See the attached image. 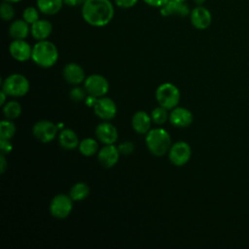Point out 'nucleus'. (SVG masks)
Listing matches in <instances>:
<instances>
[{
	"mask_svg": "<svg viewBox=\"0 0 249 249\" xmlns=\"http://www.w3.org/2000/svg\"><path fill=\"white\" fill-rule=\"evenodd\" d=\"M0 95H1V100H0V105L1 106H3L4 104H5V102H6V97L8 96V94L4 91V90H2L1 92H0Z\"/></svg>",
	"mask_w": 249,
	"mask_h": 249,
	"instance_id": "nucleus-37",
	"label": "nucleus"
},
{
	"mask_svg": "<svg viewBox=\"0 0 249 249\" xmlns=\"http://www.w3.org/2000/svg\"><path fill=\"white\" fill-rule=\"evenodd\" d=\"M82 17L91 26L107 25L114 17V6L110 0H86L82 5Z\"/></svg>",
	"mask_w": 249,
	"mask_h": 249,
	"instance_id": "nucleus-1",
	"label": "nucleus"
},
{
	"mask_svg": "<svg viewBox=\"0 0 249 249\" xmlns=\"http://www.w3.org/2000/svg\"><path fill=\"white\" fill-rule=\"evenodd\" d=\"M16 134V125L15 124L9 120H3L0 123V138L11 139Z\"/></svg>",
	"mask_w": 249,
	"mask_h": 249,
	"instance_id": "nucleus-26",
	"label": "nucleus"
},
{
	"mask_svg": "<svg viewBox=\"0 0 249 249\" xmlns=\"http://www.w3.org/2000/svg\"><path fill=\"white\" fill-rule=\"evenodd\" d=\"M86 92H87L86 89L80 87H74L69 91V96L74 102H81L86 98Z\"/></svg>",
	"mask_w": 249,
	"mask_h": 249,
	"instance_id": "nucleus-30",
	"label": "nucleus"
},
{
	"mask_svg": "<svg viewBox=\"0 0 249 249\" xmlns=\"http://www.w3.org/2000/svg\"><path fill=\"white\" fill-rule=\"evenodd\" d=\"M95 135L97 139L105 144H114L118 139V130L110 123H101L95 128Z\"/></svg>",
	"mask_w": 249,
	"mask_h": 249,
	"instance_id": "nucleus-14",
	"label": "nucleus"
},
{
	"mask_svg": "<svg viewBox=\"0 0 249 249\" xmlns=\"http://www.w3.org/2000/svg\"><path fill=\"white\" fill-rule=\"evenodd\" d=\"M151 118H152V121L157 124H164L167 121V119L169 118V116L167 114V109H165L161 106L154 108L151 113Z\"/></svg>",
	"mask_w": 249,
	"mask_h": 249,
	"instance_id": "nucleus-27",
	"label": "nucleus"
},
{
	"mask_svg": "<svg viewBox=\"0 0 249 249\" xmlns=\"http://www.w3.org/2000/svg\"><path fill=\"white\" fill-rule=\"evenodd\" d=\"M32 60L43 68L53 66L58 59V51L55 45L48 40L38 41L32 47Z\"/></svg>",
	"mask_w": 249,
	"mask_h": 249,
	"instance_id": "nucleus-2",
	"label": "nucleus"
},
{
	"mask_svg": "<svg viewBox=\"0 0 249 249\" xmlns=\"http://www.w3.org/2000/svg\"><path fill=\"white\" fill-rule=\"evenodd\" d=\"M0 150L1 154H9L13 150V144L11 142V139H4L0 138Z\"/></svg>",
	"mask_w": 249,
	"mask_h": 249,
	"instance_id": "nucleus-32",
	"label": "nucleus"
},
{
	"mask_svg": "<svg viewBox=\"0 0 249 249\" xmlns=\"http://www.w3.org/2000/svg\"><path fill=\"white\" fill-rule=\"evenodd\" d=\"M87 93L96 98L104 96L109 90V83L107 79L99 74H92L86 78L84 82Z\"/></svg>",
	"mask_w": 249,
	"mask_h": 249,
	"instance_id": "nucleus-6",
	"label": "nucleus"
},
{
	"mask_svg": "<svg viewBox=\"0 0 249 249\" xmlns=\"http://www.w3.org/2000/svg\"><path fill=\"white\" fill-rule=\"evenodd\" d=\"M156 98L160 106L169 110L177 107L180 100L179 89L171 83L160 85L156 90Z\"/></svg>",
	"mask_w": 249,
	"mask_h": 249,
	"instance_id": "nucleus-4",
	"label": "nucleus"
},
{
	"mask_svg": "<svg viewBox=\"0 0 249 249\" xmlns=\"http://www.w3.org/2000/svg\"><path fill=\"white\" fill-rule=\"evenodd\" d=\"M4 1L10 2V3H17V2H19V1H21V0H4Z\"/></svg>",
	"mask_w": 249,
	"mask_h": 249,
	"instance_id": "nucleus-39",
	"label": "nucleus"
},
{
	"mask_svg": "<svg viewBox=\"0 0 249 249\" xmlns=\"http://www.w3.org/2000/svg\"><path fill=\"white\" fill-rule=\"evenodd\" d=\"M160 12L162 17L179 16L182 18L188 16L191 13L189 6L185 2H180L177 0H169L164 6L160 8Z\"/></svg>",
	"mask_w": 249,
	"mask_h": 249,
	"instance_id": "nucleus-16",
	"label": "nucleus"
},
{
	"mask_svg": "<svg viewBox=\"0 0 249 249\" xmlns=\"http://www.w3.org/2000/svg\"><path fill=\"white\" fill-rule=\"evenodd\" d=\"M93 111L98 118L104 121H110L117 114V106L111 98L102 96L96 99Z\"/></svg>",
	"mask_w": 249,
	"mask_h": 249,
	"instance_id": "nucleus-10",
	"label": "nucleus"
},
{
	"mask_svg": "<svg viewBox=\"0 0 249 249\" xmlns=\"http://www.w3.org/2000/svg\"><path fill=\"white\" fill-rule=\"evenodd\" d=\"M63 77L65 81L71 85H79L86 80L84 69L74 62H70L65 65L63 69Z\"/></svg>",
	"mask_w": 249,
	"mask_h": 249,
	"instance_id": "nucleus-17",
	"label": "nucleus"
},
{
	"mask_svg": "<svg viewBox=\"0 0 249 249\" xmlns=\"http://www.w3.org/2000/svg\"><path fill=\"white\" fill-rule=\"evenodd\" d=\"M3 113L9 120H15L21 114V106L16 100H11L3 105Z\"/></svg>",
	"mask_w": 249,
	"mask_h": 249,
	"instance_id": "nucleus-25",
	"label": "nucleus"
},
{
	"mask_svg": "<svg viewBox=\"0 0 249 249\" xmlns=\"http://www.w3.org/2000/svg\"><path fill=\"white\" fill-rule=\"evenodd\" d=\"M0 14H1V18L2 19L8 21L11 20L15 18L16 15V10L14 8V6L12 5V3L4 1L1 4V9H0Z\"/></svg>",
	"mask_w": 249,
	"mask_h": 249,
	"instance_id": "nucleus-28",
	"label": "nucleus"
},
{
	"mask_svg": "<svg viewBox=\"0 0 249 249\" xmlns=\"http://www.w3.org/2000/svg\"><path fill=\"white\" fill-rule=\"evenodd\" d=\"M30 32L29 23H27L23 18L14 20L9 27L10 36L15 39H25Z\"/></svg>",
	"mask_w": 249,
	"mask_h": 249,
	"instance_id": "nucleus-21",
	"label": "nucleus"
},
{
	"mask_svg": "<svg viewBox=\"0 0 249 249\" xmlns=\"http://www.w3.org/2000/svg\"><path fill=\"white\" fill-rule=\"evenodd\" d=\"M53 31L52 23L47 19H38L34 23L31 24L30 32L34 39L38 41L47 40V38L51 35Z\"/></svg>",
	"mask_w": 249,
	"mask_h": 249,
	"instance_id": "nucleus-18",
	"label": "nucleus"
},
{
	"mask_svg": "<svg viewBox=\"0 0 249 249\" xmlns=\"http://www.w3.org/2000/svg\"><path fill=\"white\" fill-rule=\"evenodd\" d=\"M79 151L85 157L93 156L98 150V143L93 138L88 137L79 143Z\"/></svg>",
	"mask_w": 249,
	"mask_h": 249,
	"instance_id": "nucleus-23",
	"label": "nucleus"
},
{
	"mask_svg": "<svg viewBox=\"0 0 249 249\" xmlns=\"http://www.w3.org/2000/svg\"><path fill=\"white\" fill-rule=\"evenodd\" d=\"M177 1H180V2H186L187 0H177Z\"/></svg>",
	"mask_w": 249,
	"mask_h": 249,
	"instance_id": "nucleus-40",
	"label": "nucleus"
},
{
	"mask_svg": "<svg viewBox=\"0 0 249 249\" xmlns=\"http://www.w3.org/2000/svg\"><path fill=\"white\" fill-rule=\"evenodd\" d=\"M9 51L13 58L20 62L27 61L32 56V48L24 39H15L10 44Z\"/></svg>",
	"mask_w": 249,
	"mask_h": 249,
	"instance_id": "nucleus-12",
	"label": "nucleus"
},
{
	"mask_svg": "<svg viewBox=\"0 0 249 249\" xmlns=\"http://www.w3.org/2000/svg\"><path fill=\"white\" fill-rule=\"evenodd\" d=\"M138 0H115V4L123 9H128L133 7Z\"/></svg>",
	"mask_w": 249,
	"mask_h": 249,
	"instance_id": "nucleus-33",
	"label": "nucleus"
},
{
	"mask_svg": "<svg viewBox=\"0 0 249 249\" xmlns=\"http://www.w3.org/2000/svg\"><path fill=\"white\" fill-rule=\"evenodd\" d=\"M146 145L148 150L156 157L165 155L171 147V137L163 128L150 129L146 133Z\"/></svg>",
	"mask_w": 249,
	"mask_h": 249,
	"instance_id": "nucleus-3",
	"label": "nucleus"
},
{
	"mask_svg": "<svg viewBox=\"0 0 249 249\" xmlns=\"http://www.w3.org/2000/svg\"><path fill=\"white\" fill-rule=\"evenodd\" d=\"M36 4L42 14L53 16L61 10L64 2L63 0H37Z\"/></svg>",
	"mask_w": 249,
	"mask_h": 249,
	"instance_id": "nucleus-22",
	"label": "nucleus"
},
{
	"mask_svg": "<svg viewBox=\"0 0 249 249\" xmlns=\"http://www.w3.org/2000/svg\"><path fill=\"white\" fill-rule=\"evenodd\" d=\"M39 9L34 7H27L22 12V18L29 24L34 23L39 19Z\"/></svg>",
	"mask_w": 249,
	"mask_h": 249,
	"instance_id": "nucleus-29",
	"label": "nucleus"
},
{
	"mask_svg": "<svg viewBox=\"0 0 249 249\" xmlns=\"http://www.w3.org/2000/svg\"><path fill=\"white\" fill-rule=\"evenodd\" d=\"M59 145L66 150H74L79 146V138L76 132L70 128L62 129L58 135Z\"/></svg>",
	"mask_w": 249,
	"mask_h": 249,
	"instance_id": "nucleus-20",
	"label": "nucleus"
},
{
	"mask_svg": "<svg viewBox=\"0 0 249 249\" xmlns=\"http://www.w3.org/2000/svg\"><path fill=\"white\" fill-rule=\"evenodd\" d=\"M148 6L155 7V8H161L164 6L169 0H143Z\"/></svg>",
	"mask_w": 249,
	"mask_h": 249,
	"instance_id": "nucleus-34",
	"label": "nucleus"
},
{
	"mask_svg": "<svg viewBox=\"0 0 249 249\" xmlns=\"http://www.w3.org/2000/svg\"><path fill=\"white\" fill-rule=\"evenodd\" d=\"M64 4L67 5V6H70V7H77V6H80V5H83L86 0H63Z\"/></svg>",
	"mask_w": 249,
	"mask_h": 249,
	"instance_id": "nucleus-36",
	"label": "nucleus"
},
{
	"mask_svg": "<svg viewBox=\"0 0 249 249\" xmlns=\"http://www.w3.org/2000/svg\"><path fill=\"white\" fill-rule=\"evenodd\" d=\"M89 195V188L85 183H76L70 190L69 196L74 201H80L88 197Z\"/></svg>",
	"mask_w": 249,
	"mask_h": 249,
	"instance_id": "nucleus-24",
	"label": "nucleus"
},
{
	"mask_svg": "<svg viewBox=\"0 0 249 249\" xmlns=\"http://www.w3.org/2000/svg\"><path fill=\"white\" fill-rule=\"evenodd\" d=\"M97 158L101 165L110 168L118 162L120 158V152L118 150V147H116L114 144H108L101 148V150L98 152Z\"/></svg>",
	"mask_w": 249,
	"mask_h": 249,
	"instance_id": "nucleus-15",
	"label": "nucleus"
},
{
	"mask_svg": "<svg viewBox=\"0 0 249 249\" xmlns=\"http://www.w3.org/2000/svg\"><path fill=\"white\" fill-rule=\"evenodd\" d=\"M118 150H119L120 154L128 156L129 154H131L134 151V144L129 141H124L118 146Z\"/></svg>",
	"mask_w": 249,
	"mask_h": 249,
	"instance_id": "nucleus-31",
	"label": "nucleus"
},
{
	"mask_svg": "<svg viewBox=\"0 0 249 249\" xmlns=\"http://www.w3.org/2000/svg\"><path fill=\"white\" fill-rule=\"evenodd\" d=\"M169 121L173 126L187 127L193 123V114L184 107H175L169 114Z\"/></svg>",
	"mask_w": 249,
	"mask_h": 249,
	"instance_id": "nucleus-13",
	"label": "nucleus"
},
{
	"mask_svg": "<svg viewBox=\"0 0 249 249\" xmlns=\"http://www.w3.org/2000/svg\"><path fill=\"white\" fill-rule=\"evenodd\" d=\"M191 22L196 29H206L210 26L212 21V16L210 11L202 5H197L190 13Z\"/></svg>",
	"mask_w": 249,
	"mask_h": 249,
	"instance_id": "nucleus-11",
	"label": "nucleus"
},
{
	"mask_svg": "<svg viewBox=\"0 0 249 249\" xmlns=\"http://www.w3.org/2000/svg\"><path fill=\"white\" fill-rule=\"evenodd\" d=\"M194 2H195L196 5H202V4L205 2V0H194Z\"/></svg>",
	"mask_w": 249,
	"mask_h": 249,
	"instance_id": "nucleus-38",
	"label": "nucleus"
},
{
	"mask_svg": "<svg viewBox=\"0 0 249 249\" xmlns=\"http://www.w3.org/2000/svg\"><path fill=\"white\" fill-rule=\"evenodd\" d=\"M7 168H8V163H7L5 155L1 154V156H0V172H1V174H3Z\"/></svg>",
	"mask_w": 249,
	"mask_h": 249,
	"instance_id": "nucleus-35",
	"label": "nucleus"
},
{
	"mask_svg": "<svg viewBox=\"0 0 249 249\" xmlns=\"http://www.w3.org/2000/svg\"><path fill=\"white\" fill-rule=\"evenodd\" d=\"M73 199L70 196L59 194L55 196L50 204L51 214L57 219H65L72 211Z\"/></svg>",
	"mask_w": 249,
	"mask_h": 249,
	"instance_id": "nucleus-7",
	"label": "nucleus"
},
{
	"mask_svg": "<svg viewBox=\"0 0 249 249\" xmlns=\"http://www.w3.org/2000/svg\"><path fill=\"white\" fill-rule=\"evenodd\" d=\"M191 156V147L185 141H178L174 143L168 151V158L170 161L176 166H182L186 164L190 160Z\"/></svg>",
	"mask_w": 249,
	"mask_h": 249,
	"instance_id": "nucleus-8",
	"label": "nucleus"
},
{
	"mask_svg": "<svg viewBox=\"0 0 249 249\" xmlns=\"http://www.w3.org/2000/svg\"><path fill=\"white\" fill-rule=\"evenodd\" d=\"M152 118L145 111L136 112L131 120L133 129L140 134H146L151 128Z\"/></svg>",
	"mask_w": 249,
	"mask_h": 249,
	"instance_id": "nucleus-19",
	"label": "nucleus"
},
{
	"mask_svg": "<svg viewBox=\"0 0 249 249\" xmlns=\"http://www.w3.org/2000/svg\"><path fill=\"white\" fill-rule=\"evenodd\" d=\"M2 90L10 96L21 97L28 92L29 82L26 77L21 74H12L4 80Z\"/></svg>",
	"mask_w": 249,
	"mask_h": 249,
	"instance_id": "nucleus-5",
	"label": "nucleus"
},
{
	"mask_svg": "<svg viewBox=\"0 0 249 249\" xmlns=\"http://www.w3.org/2000/svg\"><path fill=\"white\" fill-rule=\"evenodd\" d=\"M57 129H58L57 125L54 124L53 122L47 121V120H41L35 123L32 128V132H33V135L39 141L43 143H49L52 140H53V138L55 137Z\"/></svg>",
	"mask_w": 249,
	"mask_h": 249,
	"instance_id": "nucleus-9",
	"label": "nucleus"
}]
</instances>
